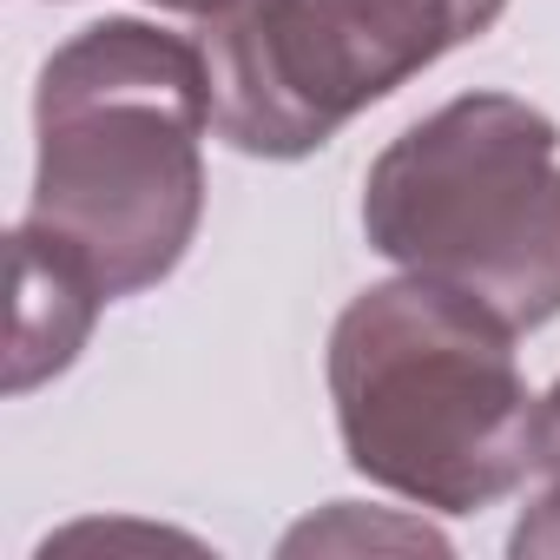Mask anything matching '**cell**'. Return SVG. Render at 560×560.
I'll use <instances>...</instances> for the list:
<instances>
[{
    "label": "cell",
    "instance_id": "cell-5",
    "mask_svg": "<svg viewBox=\"0 0 560 560\" xmlns=\"http://www.w3.org/2000/svg\"><path fill=\"white\" fill-rule=\"evenodd\" d=\"M14 291H21V304H14V343H8V396H27L86 350L93 317L113 298L60 244H47L27 224L14 231Z\"/></svg>",
    "mask_w": 560,
    "mask_h": 560
},
{
    "label": "cell",
    "instance_id": "cell-3",
    "mask_svg": "<svg viewBox=\"0 0 560 560\" xmlns=\"http://www.w3.org/2000/svg\"><path fill=\"white\" fill-rule=\"evenodd\" d=\"M370 244L514 337L560 317V126L514 93H462L363 178Z\"/></svg>",
    "mask_w": 560,
    "mask_h": 560
},
{
    "label": "cell",
    "instance_id": "cell-1",
    "mask_svg": "<svg viewBox=\"0 0 560 560\" xmlns=\"http://www.w3.org/2000/svg\"><path fill=\"white\" fill-rule=\"evenodd\" d=\"M34 132L21 224L60 244L106 298L165 284L205 218V47L126 14L93 21L40 67Z\"/></svg>",
    "mask_w": 560,
    "mask_h": 560
},
{
    "label": "cell",
    "instance_id": "cell-8",
    "mask_svg": "<svg viewBox=\"0 0 560 560\" xmlns=\"http://www.w3.org/2000/svg\"><path fill=\"white\" fill-rule=\"evenodd\" d=\"M152 8H165V14H191V21H224L231 8H244V0H152Z\"/></svg>",
    "mask_w": 560,
    "mask_h": 560
},
{
    "label": "cell",
    "instance_id": "cell-2",
    "mask_svg": "<svg viewBox=\"0 0 560 560\" xmlns=\"http://www.w3.org/2000/svg\"><path fill=\"white\" fill-rule=\"evenodd\" d=\"M330 402L350 468L435 514H481L534 468L514 330L409 270L337 317Z\"/></svg>",
    "mask_w": 560,
    "mask_h": 560
},
{
    "label": "cell",
    "instance_id": "cell-6",
    "mask_svg": "<svg viewBox=\"0 0 560 560\" xmlns=\"http://www.w3.org/2000/svg\"><path fill=\"white\" fill-rule=\"evenodd\" d=\"M508 553H514V560H560V481L514 521Z\"/></svg>",
    "mask_w": 560,
    "mask_h": 560
},
{
    "label": "cell",
    "instance_id": "cell-7",
    "mask_svg": "<svg viewBox=\"0 0 560 560\" xmlns=\"http://www.w3.org/2000/svg\"><path fill=\"white\" fill-rule=\"evenodd\" d=\"M534 468L560 481V383L534 402Z\"/></svg>",
    "mask_w": 560,
    "mask_h": 560
},
{
    "label": "cell",
    "instance_id": "cell-4",
    "mask_svg": "<svg viewBox=\"0 0 560 560\" xmlns=\"http://www.w3.org/2000/svg\"><path fill=\"white\" fill-rule=\"evenodd\" d=\"M508 0H244L205 34L211 132L244 159H311L363 106L481 40Z\"/></svg>",
    "mask_w": 560,
    "mask_h": 560
}]
</instances>
